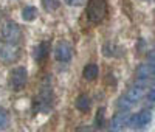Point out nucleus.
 <instances>
[{
    "mask_svg": "<svg viewBox=\"0 0 155 132\" xmlns=\"http://www.w3.org/2000/svg\"><path fill=\"white\" fill-rule=\"evenodd\" d=\"M76 132H95L92 126H81V127H78Z\"/></svg>",
    "mask_w": 155,
    "mask_h": 132,
    "instance_id": "20",
    "label": "nucleus"
},
{
    "mask_svg": "<svg viewBox=\"0 0 155 132\" xmlns=\"http://www.w3.org/2000/svg\"><path fill=\"white\" fill-rule=\"evenodd\" d=\"M98 75H99V69L96 64H87L82 70V76L87 81H93V79L98 78Z\"/></svg>",
    "mask_w": 155,
    "mask_h": 132,
    "instance_id": "11",
    "label": "nucleus"
},
{
    "mask_svg": "<svg viewBox=\"0 0 155 132\" xmlns=\"http://www.w3.org/2000/svg\"><path fill=\"white\" fill-rule=\"evenodd\" d=\"M27 81H28V72L25 67H16L8 75V86L16 92L22 90L27 86Z\"/></svg>",
    "mask_w": 155,
    "mask_h": 132,
    "instance_id": "3",
    "label": "nucleus"
},
{
    "mask_svg": "<svg viewBox=\"0 0 155 132\" xmlns=\"http://www.w3.org/2000/svg\"><path fill=\"white\" fill-rule=\"evenodd\" d=\"M53 103V93H51L50 86H42L41 93L36 98V107L37 110H48Z\"/></svg>",
    "mask_w": 155,
    "mask_h": 132,
    "instance_id": "5",
    "label": "nucleus"
},
{
    "mask_svg": "<svg viewBox=\"0 0 155 132\" xmlns=\"http://www.w3.org/2000/svg\"><path fill=\"white\" fill-rule=\"evenodd\" d=\"M71 56H73L71 45L68 42H65V41L58 42V45L54 48V58H56V61H59V62H68L71 59Z\"/></svg>",
    "mask_w": 155,
    "mask_h": 132,
    "instance_id": "6",
    "label": "nucleus"
},
{
    "mask_svg": "<svg viewBox=\"0 0 155 132\" xmlns=\"http://www.w3.org/2000/svg\"><path fill=\"white\" fill-rule=\"evenodd\" d=\"M104 115H106V110H104V109H99L98 113H96V126H98L99 129L104 126Z\"/></svg>",
    "mask_w": 155,
    "mask_h": 132,
    "instance_id": "18",
    "label": "nucleus"
},
{
    "mask_svg": "<svg viewBox=\"0 0 155 132\" xmlns=\"http://www.w3.org/2000/svg\"><path fill=\"white\" fill-rule=\"evenodd\" d=\"M36 17H37V8H34V6H25L22 9V19L25 22H31Z\"/></svg>",
    "mask_w": 155,
    "mask_h": 132,
    "instance_id": "14",
    "label": "nucleus"
},
{
    "mask_svg": "<svg viewBox=\"0 0 155 132\" xmlns=\"http://www.w3.org/2000/svg\"><path fill=\"white\" fill-rule=\"evenodd\" d=\"M143 93H144V89H143V86L141 84H137V86H134V87H130L127 90V93H126V96L130 100L132 103H137L141 96H143Z\"/></svg>",
    "mask_w": 155,
    "mask_h": 132,
    "instance_id": "12",
    "label": "nucleus"
},
{
    "mask_svg": "<svg viewBox=\"0 0 155 132\" xmlns=\"http://www.w3.org/2000/svg\"><path fill=\"white\" fill-rule=\"evenodd\" d=\"M64 3L68 6H81L85 3V0H64Z\"/></svg>",
    "mask_w": 155,
    "mask_h": 132,
    "instance_id": "19",
    "label": "nucleus"
},
{
    "mask_svg": "<svg viewBox=\"0 0 155 132\" xmlns=\"http://www.w3.org/2000/svg\"><path fill=\"white\" fill-rule=\"evenodd\" d=\"M85 12L87 19L92 23H99L107 14V2L106 0H88Z\"/></svg>",
    "mask_w": 155,
    "mask_h": 132,
    "instance_id": "1",
    "label": "nucleus"
},
{
    "mask_svg": "<svg viewBox=\"0 0 155 132\" xmlns=\"http://www.w3.org/2000/svg\"><path fill=\"white\" fill-rule=\"evenodd\" d=\"M126 124H129V115L126 110H121L118 112L110 121V130L112 132H120Z\"/></svg>",
    "mask_w": 155,
    "mask_h": 132,
    "instance_id": "8",
    "label": "nucleus"
},
{
    "mask_svg": "<svg viewBox=\"0 0 155 132\" xmlns=\"http://www.w3.org/2000/svg\"><path fill=\"white\" fill-rule=\"evenodd\" d=\"M150 118H152V115H150L149 110H141V112H138V113H135L129 118V126L134 127V129L144 127L146 124L150 123Z\"/></svg>",
    "mask_w": 155,
    "mask_h": 132,
    "instance_id": "7",
    "label": "nucleus"
},
{
    "mask_svg": "<svg viewBox=\"0 0 155 132\" xmlns=\"http://www.w3.org/2000/svg\"><path fill=\"white\" fill-rule=\"evenodd\" d=\"M143 2H150V0H143Z\"/></svg>",
    "mask_w": 155,
    "mask_h": 132,
    "instance_id": "23",
    "label": "nucleus"
},
{
    "mask_svg": "<svg viewBox=\"0 0 155 132\" xmlns=\"http://www.w3.org/2000/svg\"><path fill=\"white\" fill-rule=\"evenodd\" d=\"M20 56V50L12 45V44H3L0 45V61H2L3 64H9V62H14L17 61Z\"/></svg>",
    "mask_w": 155,
    "mask_h": 132,
    "instance_id": "4",
    "label": "nucleus"
},
{
    "mask_svg": "<svg viewBox=\"0 0 155 132\" xmlns=\"http://www.w3.org/2000/svg\"><path fill=\"white\" fill-rule=\"evenodd\" d=\"M134 104H135V103H132L127 96H121V98L118 100V107H120L121 110H129Z\"/></svg>",
    "mask_w": 155,
    "mask_h": 132,
    "instance_id": "17",
    "label": "nucleus"
},
{
    "mask_svg": "<svg viewBox=\"0 0 155 132\" xmlns=\"http://www.w3.org/2000/svg\"><path fill=\"white\" fill-rule=\"evenodd\" d=\"M8 126H9V113L3 107H0V132L6 130Z\"/></svg>",
    "mask_w": 155,
    "mask_h": 132,
    "instance_id": "15",
    "label": "nucleus"
},
{
    "mask_svg": "<svg viewBox=\"0 0 155 132\" xmlns=\"http://www.w3.org/2000/svg\"><path fill=\"white\" fill-rule=\"evenodd\" d=\"M147 62H149V64H152V65H155V50H153V51H150L149 55H147Z\"/></svg>",
    "mask_w": 155,
    "mask_h": 132,
    "instance_id": "22",
    "label": "nucleus"
},
{
    "mask_svg": "<svg viewBox=\"0 0 155 132\" xmlns=\"http://www.w3.org/2000/svg\"><path fill=\"white\" fill-rule=\"evenodd\" d=\"M147 100H149V101H152V103H155V87H153V89H150V90L147 92Z\"/></svg>",
    "mask_w": 155,
    "mask_h": 132,
    "instance_id": "21",
    "label": "nucleus"
},
{
    "mask_svg": "<svg viewBox=\"0 0 155 132\" xmlns=\"http://www.w3.org/2000/svg\"><path fill=\"white\" fill-rule=\"evenodd\" d=\"M2 39H3L6 44H12V45L19 44L20 39H22V30H20V26L16 22H12V20L5 22L2 25Z\"/></svg>",
    "mask_w": 155,
    "mask_h": 132,
    "instance_id": "2",
    "label": "nucleus"
},
{
    "mask_svg": "<svg viewBox=\"0 0 155 132\" xmlns=\"http://www.w3.org/2000/svg\"><path fill=\"white\" fill-rule=\"evenodd\" d=\"M48 53H50V44L48 42H41L36 48H34V53H33V56L37 62H41L44 61L47 56H48Z\"/></svg>",
    "mask_w": 155,
    "mask_h": 132,
    "instance_id": "10",
    "label": "nucleus"
},
{
    "mask_svg": "<svg viewBox=\"0 0 155 132\" xmlns=\"http://www.w3.org/2000/svg\"><path fill=\"white\" fill-rule=\"evenodd\" d=\"M155 76V65L146 62V64H141L138 65L137 69V78L141 79V81H147V79Z\"/></svg>",
    "mask_w": 155,
    "mask_h": 132,
    "instance_id": "9",
    "label": "nucleus"
},
{
    "mask_svg": "<svg viewBox=\"0 0 155 132\" xmlns=\"http://www.w3.org/2000/svg\"><path fill=\"white\" fill-rule=\"evenodd\" d=\"M42 6H44L45 11L53 12V11H56L61 6V2L59 0H42Z\"/></svg>",
    "mask_w": 155,
    "mask_h": 132,
    "instance_id": "16",
    "label": "nucleus"
},
{
    "mask_svg": "<svg viewBox=\"0 0 155 132\" xmlns=\"http://www.w3.org/2000/svg\"><path fill=\"white\" fill-rule=\"evenodd\" d=\"M74 106H76L78 110H88L90 106H92V101H90V98L87 95H79V96L76 98Z\"/></svg>",
    "mask_w": 155,
    "mask_h": 132,
    "instance_id": "13",
    "label": "nucleus"
}]
</instances>
